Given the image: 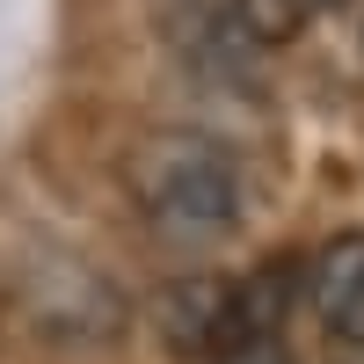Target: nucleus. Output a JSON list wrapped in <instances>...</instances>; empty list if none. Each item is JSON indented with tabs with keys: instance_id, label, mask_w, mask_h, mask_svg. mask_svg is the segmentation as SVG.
<instances>
[{
	"instance_id": "1",
	"label": "nucleus",
	"mask_w": 364,
	"mask_h": 364,
	"mask_svg": "<svg viewBox=\"0 0 364 364\" xmlns=\"http://www.w3.org/2000/svg\"><path fill=\"white\" fill-rule=\"evenodd\" d=\"M132 197L168 240H219L248 211V175L204 132H154L132 154Z\"/></svg>"
},
{
	"instance_id": "3",
	"label": "nucleus",
	"mask_w": 364,
	"mask_h": 364,
	"mask_svg": "<svg viewBox=\"0 0 364 364\" xmlns=\"http://www.w3.org/2000/svg\"><path fill=\"white\" fill-rule=\"evenodd\" d=\"M226 314H233V277H211V269L161 284V299H154L161 343L182 350V357H211L219 350L226 343Z\"/></svg>"
},
{
	"instance_id": "2",
	"label": "nucleus",
	"mask_w": 364,
	"mask_h": 364,
	"mask_svg": "<svg viewBox=\"0 0 364 364\" xmlns=\"http://www.w3.org/2000/svg\"><path fill=\"white\" fill-rule=\"evenodd\" d=\"M161 29L175 58L190 66L197 80H219V87H262V51L248 44L233 0H161Z\"/></svg>"
},
{
	"instance_id": "7",
	"label": "nucleus",
	"mask_w": 364,
	"mask_h": 364,
	"mask_svg": "<svg viewBox=\"0 0 364 364\" xmlns=\"http://www.w3.org/2000/svg\"><path fill=\"white\" fill-rule=\"evenodd\" d=\"M321 8H343V0H306V15H321Z\"/></svg>"
},
{
	"instance_id": "5",
	"label": "nucleus",
	"mask_w": 364,
	"mask_h": 364,
	"mask_svg": "<svg viewBox=\"0 0 364 364\" xmlns=\"http://www.w3.org/2000/svg\"><path fill=\"white\" fill-rule=\"evenodd\" d=\"M233 15H240V29H248V44H255V51L291 44L299 29L314 22V15H306V0H233Z\"/></svg>"
},
{
	"instance_id": "6",
	"label": "nucleus",
	"mask_w": 364,
	"mask_h": 364,
	"mask_svg": "<svg viewBox=\"0 0 364 364\" xmlns=\"http://www.w3.org/2000/svg\"><path fill=\"white\" fill-rule=\"evenodd\" d=\"M211 364H291V350H284V336H269V343H226Z\"/></svg>"
},
{
	"instance_id": "4",
	"label": "nucleus",
	"mask_w": 364,
	"mask_h": 364,
	"mask_svg": "<svg viewBox=\"0 0 364 364\" xmlns=\"http://www.w3.org/2000/svg\"><path fill=\"white\" fill-rule=\"evenodd\" d=\"M306 299L336 343H364V226L321 240V255L306 269Z\"/></svg>"
}]
</instances>
